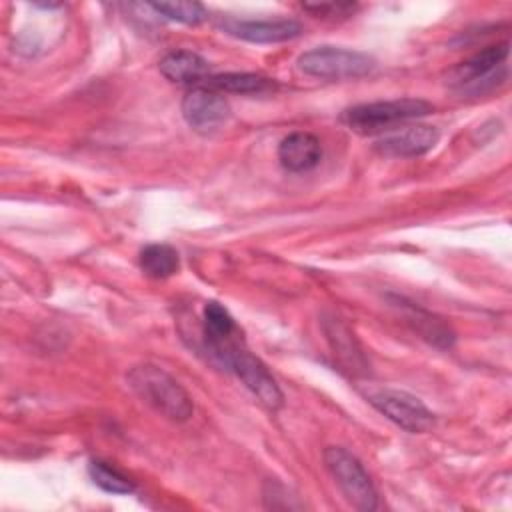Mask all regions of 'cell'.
I'll return each mask as SVG.
<instances>
[{"label":"cell","instance_id":"cell-1","mask_svg":"<svg viewBox=\"0 0 512 512\" xmlns=\"http://www.w3.org/2000/svg\"><path fill=\"white\" fill-rule=\"evenodd\" d=\"M130 388L162 416L184 422L192 416L194 404L188 392L162 368L154 364H140L128 372Z\"/></svg>","mask_w":512,"mask_h":512},{"label":"cell","instance_id":"cell-2","mask_svg":"<svg viewBox=\"0 0 512 512\" xmlns=\"http://www.w3.org/2000/svg\"><path fill=\"white\" fill-rule=\"evenodd\" d=\"M434 106L422 98H396L378 100L352 106L342 112L340 120L358 134H378L394 128L396 124L426 116Z\"/></svg>","mask_w":512,"mask_h":512},{"label":"cell","instance_id":"cell-3","mask_svg":"<svg viewBox=\"0 0 512 512\" xmlns=\"http://www.w3.org/2000/svg\"><path fill=\"white\" fill-rule=\"evenodd\" d=\"M376 62L370 54L338 46H318L298 58V68L314 78L350 80L368 76Z\"/></svg>","mask_w":512,"mask_h":512},{"label":"cell","instance_id":"cell-4","mask_svg":"<svg viewBox=\"0 0 512 512\" xmlns=\"http://www.w3.org/2000/svg\"><path fill=\"white\" fill-rule=\"evenodd\" d=\"M324 464L336 484L340 486L344 498L358 510L370 512L378 506V494L376 488L360 464V460L350 454L346 448L340 446H328L324 450Z\"/></svg>","mask_w":512,"mask_h":512},{"label":"cell","instance_id":"cell-5","mask_svg":"<svg viewBox=\"0 0 512 512\" xmlns=\"http://www.w3.org/2000/svg\"><path fill=\"white\" fill-rule=\"evenodd\" d=\"M364 396L380 414L406 432L422 434L434 426V414L410 392L396 388H370Z\"/></svg>","mask_w":512,"mask_h":512},{"label":"cell","instance_id":"cell-6","mask_svg":"<svg viewBox=\"0 0 512 512\" xmlns=\"http://www.w3.org/2000/svg\"><path fill=\"white\" fill-rule=\"evenodd\" d=\"M224 366L232 370L242 380V384L258 398V402L264 404L268 410H278L282 406L284 396L280 386L276 384L274 376L268 372L266 364L258 356H254L244 346V342H238L230 350Z\"/></svg>","mask_w":512,"mask_h":512},{"label":"cell","instance_id":"cell-7","mask_svg":"<svg viewBox=\"0 0 512 512\" xmlns=\"http://www.w3.org/2000/svg\"><path fill=\"white\" fill-rule=\"evenodd\" d=\"M182 116L192 130L200 134H212L226 124L230 106L216 90L198 86L186 92L182 100Z\"/></svg>","mask_w":512,"mask_h":512},{"label":"cell","instance_id":"cell-8","mask_svg":"<svg viewBox=\"0 0 512 512\" xmlns=\"http://www.w3.org/2000/svg\"><path fill=\"white\" fill-rule=\"evenodd\" d=\"M220 28L240 40L256 44H276L300 36L302 26L296 20L276 18V20H236L226 18L220 22Z\"/></svg>","mask_w":512,"mask_h":512},{"label":"cell","instance_id":"cell-9","mask_svg":"<svg viewBox=\"0 0 512 512\" xmlns=\"http://www.w3.org/2000/svg\"><path fill=\"white\" fill-rule=\"evenodd\" d=\"M440 134L434 126L416 124L402 130H394L376 140L374 150L388 158H412L422 156L434 148Z\"/></svg>","mask_w":512,"mask_h":512},{"label":"cell","instance_id":"cell-10","mask_svg":"<svg viewBox=\"0 0 512 512\" xmlns=\"http://www.w3.org/2000/svg\"><path fill=\"white\" fill-rule=\"evenodd\" d=\"M322 328H324L326 340H328L330 348L334 350V354L338 356V360L350 372L364 374L368 370V360H366V354H364L360 342L356 340L354 332L336 316L324 318Z\"/></svg>","mask_w":512,"mask_h":512},{"label":"cell","instance_id":"cell-11","mask_svg":"<svg viewBox=\"0 0 512 512\" xmlns=\"http://www.w3.org/2000/svg\"><path fill=\"white\" fill-rule=\"evenodd\" d=\"M506 56H508V42L486 46L480 52L466 58L464 62H460L458 66H454L450 70V82L456 86L476 84L478 80L488 78L498 66H502Z\"/></svg>","mask_w":512,"mask_h":512},{"label":"cell","instance_id":"cell-12","mask_svg":"<svg viewBox=\"0 0 512 512\" xmlns=\"http://www.w3.org/2000/svg\"><path fill=\"white\" fill-rule=\"evenodd\" d=\"M322 158L320 140L310 132H292L278 146V160L290 172L312 170Z\"/></svg>","mask_w":512,"mask_h":512},{"label":"cell","instance_id":"cell-13","mask_svg":"<svg viewBox=\"0 0 512 512\" xmlns=\"http://www.w3.org/2000/svg\"><path fill=\"white\" fill-rule=\"evenodd\" d=\"M160 72L164 78H168L170 82H198L202 78H206L208 74V62L190 50H174L168 52L160 64H158Z\"/></svg>","mask_w":512,"mask_h":512},{"label":"cell","instance_id":"cell-14","mask_svg":"<svg viewBox=\"0 0 512 512\" xmlns=\"http://www.w3.org/2000/svg\"><path fill=\"white\" fill-rule=\"evenodd\" d=\"M398 306L404 310L406 320L412 324V328L426 338L430 344L440 346V348H450L454 342V334L452 330L438 318H434L430 312L418 308L412 302H404L402 298L398 300Z\"/></svg>","mask_w":512,"mask_h":512},{"label":"cell","instance_id":"cell-15","mask_svg":"<svg viewBox=\"0 0 512 512\" xmlns=\"http://www.w3.org/2000/svg\"><path fill=\"white\" fill-rule=\"evenodd\" d=\"M208 88L220 92H234V94H262L274 86L270 78L250 72H226L206 78Z\"/></svg>","mask_w":512,"mask_h":512},{"label":"cell","instance_id":"cell-16","mask_svg":"<svg viewBox=\"0 0 512 512\" xmlns=\"http://www.w3.org/2000/svg\"><path fill=\"white\" fill-rule=\"evenodd\" d=\"M140 268L150 278H168L172 276L178 266L180 258L178 252L170 244H148L140 250Z\"/></svg>","mask_w":512,"mask_h":512},{"label":"cell","instance_id":"cell-17","mask_svg":"<svg viewBox=\"0 0 512 512\" xmlns=\"http://www.w3.org/2000/svg\"><path fill=\"white\" fill-rule=\"evenodd\" d=\"M88 474L96 486L110 494H130L136 488L132 478H128L124 472L104 460H92L88 464Z\"/></svg>","mask_w":512,"mask_h":512},{"label":"cell","instance_id":"cell-18","mask_svg":"<svg viewBox=\"0 0 512 512\" xmlns=\"http://www.w3.org/2000/svg\"><path fill=\"white\" fill-rule=\"evenodd\" d=\"M150 8L182 24H200L206 18V8L200 2H152Z\"/></svg>","mask_w":512,"mask_h":512},{"label":"cell","instance_id":"cell-19","mask_svg":"<svg viewBox=\"0 0 512 512\" xmlns=\"http://www.w3.org/2000/svg\"><path fill=\"white\" fill-rule=\"evenodd\" d=\"M354 4H306L304 10L312 12L314 16H348L350 12H354Z\"/></svg>","mask_w":512,"mask_h":512}]
</instances>
